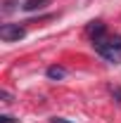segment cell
I'll use <instances>...</instances> for the list:
<instances>
[{
	"mask_svg": "<svg viewBox=\"0 0 121 123\" xmlns=\"http://www.w3.org/2000/svg\"><path fill=\"white\" fill-rule=\"evenodd\" d=\"M26 36V29L19 26V24H2L0 26V38L5 43H14V40H21Z\"/></svg>",
	"mask_w": 121,
	"mask_h": 123,
	"instance_id": "obj_2",
	"label": "cell"
},
{
	"mask_svg": "<svg viewBox=\"0 0 121 123\" xmlns=\"http://www.w3.org/2000/svg\"><path fill=\"white\" fill-rule=\"evenodd\" d=\"M0 97H2V102H5V104H10V102H12V95H10L7 90H2V92H0Z\"/></svg>",
	"mask_w": 121,
	"mask_h": 123,
	"instance_id": "obj_7",
	"label": "cell"
},
{
	"mask_svg": "<svg viewBox=\"0 0 121 123\" xmlns=\"http://www.w3.org/2000/svg\"><path fill=\"white\" fill-rule=\"evenodd\" d=\"M50 123H74V121H67V118H60V116H52Z\"/></svg>",
	"mask_w": 121,
	"mask_h": 123,
	"instance_id": "obj_9",
	"label": "cell"
},
{
	"mask_svg": "<svg viewBox=\"0 0 121 123\" xmlns=\"http://www.w3.org/2000/svg\"><path fill=\"white\" fill-rule=\"evenodd\" d=\"M45 76L50 78V80H62V78H67V69H64V66H47Z\"/></svg>",
	"mask_w": 121,
	"mask_h": 123,
	"instance_id": "obj_4",
	"label": "cell"
},
{
	"mask_svg": "<svg viewBox=\"0 0 121 123\" xmlns=\"http://www.w3.org/2000/svg\"><path fill=\"white\" fill-rule=\"evenodd\" d=\"M0 123H17V118L7 116V114H2V116H0Z\"/></svg>",
	"mask_w": 121,
	"mask_h": 123,
	"instance_id": "obj_8",
	"label": "cell"
},
{
	"mask_svg": "<svg viewBox=\"0 0 121 123\" xmlns=\"http://www.w3.org/2000/svg\"><path fill=\"white\" fill-rule=\"evenodd\" d=\"M45 5H47V0H26L21 7H24L26 12H36V10H43Z\"/></svg>",
	"mask_w": 121,
	"mask_h": 123,
	"instance_id": "obj_5",
	"label": "cell"
},
{
	"mask_svg": "<svg viewBox=\"0 0 121 123\" xmlns=\"http://www.w3.org/2000/svg\"><path fill=\"white\" fill-rule=\"evenodd\" d=\"M86 31H88V36H90L93 40H100V38H105V24H102V21H90Z\"/></svg>",
	"mask_w": 121,
	"mask_h": 123,
	"instance_id": "obj_3",
	"label": "cell"
},
{
	"mask_svg": "<svg viewBox=\"0 0 121 123\" xmlns=\"http://www.w3.org/2000/svg\"><path fill=\"white\" fill-rule=\"evenodd\" d=\"M109 92H112V97L121 104V88H119V85H109Z\"/></svg>",
	"mask_w": 121,
	"mask_h": 123,
	"instance_id": "obj_6",
	"label": "cell"
},
{
	"mask_svg": "<svg viewBox=\"0 0 121 123\" xmlns=\"http://www.w3.org/2000/svg\"><path fill=\"white\" fill-rule=\"evenodd\" d=\"M93 47H95V52H97L100 57H105L109 64H121V36L93 40Z\"/></svg>",
	"mask_w": 121,
	"mask_h": 123,
	"instance_id": "obj_1",
	"label": "cell"
}]
</instances>
